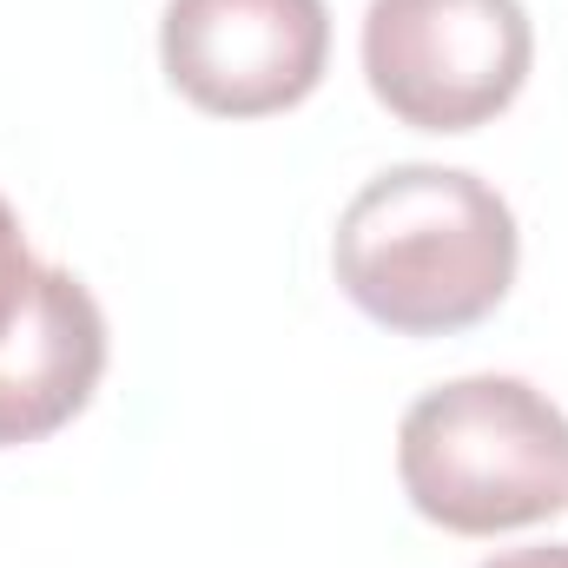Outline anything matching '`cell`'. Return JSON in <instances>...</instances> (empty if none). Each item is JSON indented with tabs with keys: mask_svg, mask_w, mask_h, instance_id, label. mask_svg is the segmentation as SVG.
Listing matches in <instances>:
<instances>
[{
	"mask_svg": "<svg viewBox=\"0 0 568 568\" xmlns=\"http://www.w3.org/2000/svg\"><path fill=\"white\" fill-rule=\"evenodd\" d=\"M523 265L509 199L463 165H390L337 219V291L397 337L483 324Z\"/></svg>",
	"mask_w": 568,
	"mask_h": 568,
	"instance_id": "obj_1",
	"label": "cell"
},
{
	"mask_svg": "<svg viewBox=\"0 0 568 568\" xmlns=\"http://www.w3.org/2000/svg\"><path fill=\"white\" fill-rule=\"evenodd\" d=\"M410 509L449 536H509L568 509V417L529 377H456L397 424Z\"/></svg>",
	"mask_w": 568,
	"mask_h": 568,
	"instance_id": "obj_2",
	"label": "cell"
},
{
	"mask_svg": "<svg viewBox=\"0 0 568 568\" xmlns=\"http://www.w3.org/2000/svg\"><path fill=\"white\" fill-rule=\"evenodd\" d=\"M536 67L523 0H371L364 80L417 133H476L516 106Z\"/></svg>",
	"mask_w": 568,
	"mask_h": 568,
	"instance_id": "obj_3",
	"label": "cell"
},
{
	"mask_svg": "<svg viewBox=\"0 0 568 568\" xmlns=\"http://www.w3.org/2000/svg\"><path fill=\"white\" fill-rule=\"evenodd\" d=\"M159 67L212 120H272L317 93L331 67L324 0H165Z\"/></svg>",
	"mask_w": 568,
	"mask_h": 568,
	"instance_id": "obj_4",
	"label": "cell"
},
{
	"mask_svg": "<svg viewBox=\"0 0 568 568\" xmlns=\"http://www.w3.org/2000/svg\"><path fill=\"white\" fill-rule=\"evenodd\" d=\"M106 377V311L67 265H47L33 317L0 344V449L67 429Z\"/></svg>",
	"mask_w": 568,
	"mask_h": 568,
	"instance_id": "obj_5",
	"label": "cell"
},
{
	"mask_svg": "<svg viewBox=\"0 0 568 568\" xmlns=\"http://www.w3.org/2000/svg\"><path fill=\"white\" fill-rule=\"evenodd\" d=\"M40 284H47V265L27 252V232H20V212L0 199V344L33 317L40 304Z\"/></svg>",
	"mask_w": 568,
	"mask_h": 568,
	"instance_id": "obj_6",
	"label": "cell"
},
{
	"mask_svg": "<svg viewBox=\"0 0 568 568\" xmlns=\"http://www.w3.org/2000/svg\"><path fill=\"white\" fill-rule=\"evenodd\" d=\"M483 568H568V542H542V549H509V556H489Z\"/></svg>",
	"mask_w": 568,
	"mask_h": 568,
	"instance_id": "obj_7",
	"label": "cell"
}]
</instances>
